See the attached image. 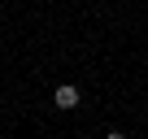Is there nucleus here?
Masks as SVG:
<instances>
[{
    "mask_svg": "<svg viewBox=\"0 0 148 139\" xmlns=\"http://www.w3.org/2000/svg\"><path fill=\"white\" fill-rule=\"evenodd\" d=\"M105 139H126V135H122V130H109V135H105Z\"/></svg>",
    "mask_w": 148,
    "mask_h": 139,
    "instance_id": "obj_2",
    "label": "nucleus"
},
{
    "mask_svg": "<svg viewBox=\"0 0 148 139\" xmlns=\"http://www.w3.org/2000/svg\"><path fill=\"white\" fill-rule=\"evenodd\" d=\"M79 100H83V96H79L74 83H61V87L52 91V104H57V109H79Z\"/></svg>",
    "mask_w": 148,
    "mask_h": 139,
    "instance_id": "obj_1",
    "label": "nucleus"
}]
</instances>
